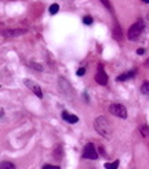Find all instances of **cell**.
<instances>
[{
    "mask_svg": "<svg viewBox=\"0 0 149 169\" xmlns=\"http://www.w3.org/2000/svg\"><path fill=\"white\" fill-rule=\"evenodd\" d=\"M94 128L102 137L109 139L112 136V126L105 117H98L94 122Z\"/></svg>",
    "mask_w": 149,
    "mask_h": 169,
    "instance_id": "cell-1",
    "label": "cell"
},
{
    "mask_svg": "<svg viewBox=\"0 0 149 169\" xmlns=\"http://www.w3.org/2000/svg\"><path fill=\"white\" fill-rule=\"evenodd\" d=\"M142 31H144V22L139 20V21L134 22V24L130 27L127 36H129L130 40H137V39H139V36H141V33H142Z\"/></svg>",
    "mask_w": 149,
    "mask_h": 169,
    "instance_id": "cell-2",
    "label": "cell"
},
{
    "mask_svg": "<svg viewBox=\"0 0 149 169\" xmlns=\"http://www.w3.org/2000/svg\"><path fill=\"white\" fill-rule=\"evenodd\" d=\"M109 112L117 118H123V119L127 118V110H126V107L122 105V104H111Z\"/></svg>",
    "mask_w": 149,
    "mask_h": 169,
    "instance_id": "cell-3",
    "label": "cell"
},
{
    "mask_svg": "<svg viewBox=\"0 0 149 169\" xmlns=\"http://www.w3.org/2000/svg\"><path fill=\"white\" fill-rule=\"evenodd\" d=\"M83 157L87 159H97L98 158V154H97V150H95L94 144L93 143H88L86 144L84 150H83Z\"/></svg>",
    "mask_w": 149,
    "mask_h": 169,
    "instance_id": "cell-4",
    "label": "cell"
},
{
    "mask_svg": "<svg viewBox=\"0 0 149 169\" xmlns=\"http://www.w3.org/2000/svg\"><path fill=\"white\" fill-rule=\"evenodd\" d=\"M95 80H97L99 85H102V86L108 83V75L105 74L102 65H98V71H97V74H95Z\"/></svg>",
    "mask_w": 149,
    "mask_h": 169,
    "instance_id": "cell-5",
    "label": "cell"
},
{
    "mask_svg": "<svg viewBox=\"0 0 149 169\" xmlns=\"http://www.w3.org/2000/svg\"><path fill=\"white\" fill-rule=\"evenodd\" d=\"M25 86L29 87V89H31L32 92H33V93L39 97V99H41V97H43V92H41L40 86H39V85H36L33 80H28L26 79V80H25Z\"/></svg>",
    "mask_w": 149,
    "mask_h": 169,
    "instance_id": "cell-6",
    "label": "cell"
},
{
    "mask_svg": "<svg viewBox=\"0 0 149 169\" xmlns=\"http://www.w3.org/2000/svg\"><path fill=\"white\" fill-rule=\"evenodd\" d=\"M26 31H24V29H8V31L4 32V35H6L7 38H14V36H21V35H24Z\"/></svg>",
    "mask_w": 149,
    "mask_h": 169,
    "instance_id": "cell-7",
    "label": "cell"
},
{
    "mask_svg": "<svg viewBox=\"0 0 149 169\" xmlns=\"http://www.w3.org/2000/svg\"><path fill=\"white\" fill-rule=\"evenodd\" d=\"M62 118H64L66 122H69V124H76V122L79 121V118L76 117V115H69L66 111H62Z\"/></svg>",
    "mask_w": 149,
    "mask_h": 169,
    "instance_id": "cell-8",
    "label": "cell"
},
{
    "mask_svg": "<svg viewBox=\"0 0 149 169\" xmlns=\"http://www.w3.org/2000/svg\"><path fill=\"white\" fill-rule=\"evenodd\" d=\"M135 75V71H130V72H126V74H122V75H119L116 78V80L119 82H122V80H127V79H131L132 76Z\"/></svg>",
    "mask_w": 149,
    "mask_h": 169,
    "instance_id": "cell-9",
    "label": "cell"
},
{
    "mask_svg": "<svg viewBox=\"0 0 149 169\" xmlns=\"http://www.w3.org/2000/svg\"><path fill=\"white\" fill-rule=\"evenodd\" d=\"M141 92H142V94H145L146 97H149V82H145L141 86Z\"/></svg>",
    "mask_w": 149,
    "mask_h": 169,
    "instance_id": "cell-10",
    "label": "cell"
},
{
    "mask_svg": "<svg viewBox=\"0 0 149 169\" xmlns=\"http://www.w3.org/2000/svg\"><path fill=\"white\" fill-rule=\"evenodd\" d=\"M58 10H59V6H58V4H51V6H50V8H48V11H50V14H51V15H54V14H57V13H58Z\"/></svg>",
    "mask_w": 149,
    "mask_h": 169,
    "instance_id": "cell-11",
    "label": "cell"
},
{
    "mask_svg": "<svg viewBox=\"0 0 149 169\" xmlns=\"http://www.w3.org/2000/svg\"><path fill=\"white\" fill-rule=\"evenodd\" d=\"M139 132H141V135H142L144 137H149V129L146 128L145 125H142V126L139 128Z\"/></svg>",
    "mask_w": 149,
    "mask_h": 169,
    "instance_id": "cell-12",
    "label": "cell"
},
{
    "mask_svg": "<svg viewBox=\"0 0 149 169\" xmlns=\"http://www.w3.org/2000/svg\"><path fill=\"white\" fill-rule=\"evenodd\" d=\"M0 169H15V166H14L11 162H2Z\"/></svg>",
    "mask_w": 149,
    "mask_h": 169,
    "instance_id": "cell-13",
    "label": "cell"
},
{
    "mask_svg": "<svg viewBox=\"0 0 149 169\" xmlns=\"http://www.w3.org/2000/svg\"><path fill=\"white\" fill-rule=\"evenodd\" d=\"M117 166H119V161H117V159H116L113 164H105V168L106 169H117Z\"/></svg>",
    "mask_w": 149,
    "mask_h": 169,
    "instance_id": "cell-14",
    "label": "cell"
},
{
    "mask_svg": "<svg viewBox=\"0 0 149 169\" xmlns=\"http://www.w3.org/2000/svg\"><path fill=\"white\" fill-rule=\"evenodd\" d=\"M101 2H102V4H104V6H105L109 11H113V8H112L111 3H109V0H101Z\"/></svg>",
    "mask_w": 149,
    "mask_h": 169,
    "instance_id": "cell-15",
    "label": "cell"
},
{
    "mask_svg": "<svg viewBox=\"0 0 149 169\" xmlns=\"http://www.w3.org/2000/svg\"><path fill=\"white\" fill-rule=\"evenodd\" d=\"M83 22H84L86 25H91L93 24V18L90 17V15H87V17L83 18Z\"/></svg>",
    "mask_w": 149,
    "mask_h": 169,
    "instance_id": "cell-16",
    "label": "cell"
},
{
    "mask_svg": "<svg viewBox=\"0 0 149 169\" xmlns=\"http://www.w3.org/2000/svg\"><path fill=\"white\" fill-rule=\"evenodd\" d=\"M43 169H61L59 166H53V165H44Z\"/></svg>",
    "mask_w": 149,
    "mask_h": 169,
    "instance_id": "cell-17",
    "label": "cell"
},
{
    "mask_svg": "<svg viewBox=\"0 0 149 169\" xmlns=\"http://www.w3.org/2000/svg\"><path fill=\"white\" fill-rule=\"evenodd\" d=\"M76 74H78L79 76H83L86 74V69L84 68H80V69H78V72H76Z\"/></svg>",
    "mask_w": 149,
    "mask_h": 169,
    "instance_id": "cell-18",
    "label": "cell"
},
{
    "mask_svg": "<svg viewBox=\"0 0 149 169\" xmlns=\"http://www.w3.org/2000/svg\"><path fill=\"white\" fill-rule=\"evenodd\" d=\"M144 49H138V50H137V54H144Z\"/></svg>",
    "mask_w": 149,
    "mask_h": 169,
    "instance_id": "cell-19",
    "label": "cell"
},
{
    "mask_svg": "<svg viewBox=\"0 0 149 169\" xmlns=\"http://www.w3.org/2000/svg\"><path fill=\"white\" fill-rule=\"evenodd\" d=\"M145 64H146V65H149V60H146V62H145Z\"/></svg>",
    "mask_w": 149,
    "mask_h": 169,
    "instance_id": "cell-20",
    "label": "cell"
},
{
    "mask_svg": "<svg viewBox=\"0 0 149 169\" xmlns=\"http://www.w3.org/2000/svg\"><path fill=\"white\" fill-rule=\"evenodd\" d=\"M142 2H145V3H149V0H142Z\"/></svg>",
    "mask_w": 149,
    "mask_h": 169,
    "instance_id": "cell-21",
    "label": "cell"
}]
</instances>
